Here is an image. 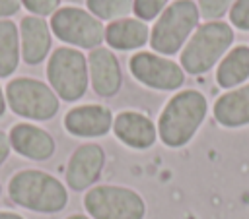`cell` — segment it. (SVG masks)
<instances>
[{"label":"cell","instance_id":"6da1fadb","mask_svg":"<svg viewBox=\"0 0 249 219\" xmlns=\"http://www.w3.org/2000/svg\"><path fill=\"white\" fill-rule=\"evenodd\" d=\"M206 99L196 89H185L173 95L160 118H158V136L167 147H183L187 145L198 126L206 116Z\"/></svg>","mask_w":249,"mask_h":219},{"label":"cell","instance_id":"7a4b0ae2","mask_svg":"<svg viewBox=\"0 0 249 219\" xmlns=\"http://www.w3.org/2000/svg\"><path fill=\"white\" fill-rule=\"evenodd\" d=\"M8 196L16 205L39 213H56L68 203L62 182L39 169L18 171L8 182Z\"/></svg>","mask_w":249,"mask_h":219},{"label":"cell","instance_id":"3957f363","mask_svg":"<svg viewBox=\"0 0 249 219\" xmlns=\"http://www.w3.org/2000/svg\"><path fill=\"white\" fill-rule=\"evenodd\" d=\"M233 29L226 21H208L193 33L181 52V68L187 74L208 72L231 47Z\"/></svg>","mask_w":249,"mask_h":219},{"label":"cell","instance_id":"277c9868","mask_svg":"<svg viewBox=\"0 0 249 219\" xmlns=\"http://www.w3.org/2000/svg\"><path fill=\"white\" fill-rule=\"evenodd\" d=\"M47 79L58 99L68 103L78 101L89 83L88 58L72 47L54 48L47 62Z\"/></svg>","mask_w":249,"mask_h":219},{"label":"cell","instance_id":"5b68a950","mask_svg":"<svg viewBox=\"0 0 249 219\" xmlns=\"http://www.w3.org/2000/svg\"><path fill=\"white\" fill-rule=\"evenodd\" d=\"M198 6L193 0H175L152 27L150 45L160 54H175L198 25Z\"/></svg>","mask_w":249,"mask_h":219},{"label":"cell","instance_id":"8992f818","mask_svg":"<svg viewBox=\"0 0 249 219\" xmlns=\"http://www.w3.org/2000/svg\"><path fill=\"white\" fill-rule=\"evenodd\" d=\"M6 103L12 112L29 120H51L60 105L51 85L27 76L14 78L6 85Z\"/></svg>","mask_w":249,"mask_h":219},{"label":"cell","instance_id":"52a82bcc","mask_svg":"<svg viewBox=\"0 0 249 219\" xmlns=\"http://www.w3.org/2000/svg\"><path fill=\"white\" fill-rule=\"evenodd\" d=\"M84 207L93 219H144L146 215L142 196L115 184L89 188L84 196Z\"/></svg>","mask_w":249,"mask_h":219},{"label":"cell","instance_id":"ba28073f","mask_svg":"<svg viewBox=\"0 0 249 219\" xmlns=\"http://www.w3.org/2000/svg\"><path fill=\"white\" fill-rule=\"evenodd\" d=\"M51 31L66 45L80 48H97L105 41V29L101 21L88 10L78 6H60L51 16Z\"/></svg>","mask_w":249,"mask_h":219},{"label":"cell","instance_id":"9c48e42d","mask_svg":"<svg viewBox=\"0 0 249 219\" xmlns=\"http://www.w3.org/2000/svg\"><path fill=\"white\" fill-rule=\"evenodd\" d=\"M130 74L144 85L152 89L171 91L183 85L185 81V70L163 56H158L154 52H138L128 62Z\"/></svg>","mask_w":249,"mask_h":219},{"label":"cell","instance_id":"30bf717a","mask_svg":"<svg viewBox=\"0 0 249 219\" xmlns=\"http://www.w3.org/2000/svg\"><path fill=\"white\" fill-rule=\"evenodd\" d=\"M105 165V151L99 143H84L74 149L66 165V184L80 192L89 188L101 174Z\"/></svg>","mask_w":249,"mask_h":219},{"label":"cell","instance_id":"8fae6325","mask_svg":"<svg viewBox=\"0 0 249 219\" xmlns=\"http://www.w3.org/2000/svg\"><path fill=\"white\" fill-rule=\"evenodd\" d=\"M18 29H19V47H21L23 62L29 66L41 64L51 52V43H53V31L49 21L37 16H23Z\"/></svg>","mask_w":249,"mask_h":219},{"label":"cell","instance_id":"7c38bea8","mask_svg":"<svg viewBox=\"0 0 249 219\" xmlns=\"http://www.w3.org/2000/svg\"><path fill=\"white\" fill-rule=\"evenodd\" d=\"M88 72L93 91L99 97H113L119 93L123 76L117 56L103 47H97L88 56Z\"/></svg>","mask_w":249,"mask_h":219},{"label":"cell","instance_id":"4fadbf2b","mask_svg":"<svg viewBox=\"0 0 249 219\" xmlns=\"http://www.w3.org/2000/svg\"><path fill=\"white\" fill-rule=\"evenodd\" d=\"M64 128L78 138H99L113 128V114L103 105H80L66 112Z\"/></svg>","mask_w":249,"mask_h":219},{"label":"cell","instance_id":"5bb4252c","mask_svg":"<svg viewBox=\"0 0 249 219\" xmlns=\"http://www.w3.org/2000/svg\"><path fill=\"white\" fill-rule=\"evenodd\" d=\"M8 138L16 153L27 159H33V161H47L49 157H53L54 147H56L53 136L47 130L35 124H29V122L14 124Z\"/></svg>","mask_w":249,"mask_h":219},{"label":"cell","instance_id":"9a60e30c","mask_svg":"<svg viewBox=\"0 0 249 219\" xmlns=\"http://www.w3.org/2000/svg\"><path fill=\"white\" fill-rule=\"evenodd\" d=\"M115 136L132 149H148L156 141V124L142 112L123 110L113 120Z\"/></svg>","mask_w":249,"mask_h":219},{"label":"cell","instance_id":"2e32d148","mask_svg":"<svg viewBox=\"0 0 249 219\" xmlns=\"http://www.w3.org/2000/svg\"><path fill=\"white\" fill-rule=\"evenodd\" d=\"M214 118L226 128L249 124V83L220 95L214 103Z\"/></svg>","mask_w":249,"mask_h":219},{"label":"cell","instance_id":"e0dca14e","mask_svg":"<svg viewBox=\"0 0 249 219\" xmlns=\"http://www.w3.org/2000/svg\"><path fill=\"white\" fill-rule=\"evenodd\" d=\"M148 25L136 17H123L111 21L105 27V41L111 48L117 50H132L144 47L150 39Z\"/></svg>","mask_w":249,"mask_h":219},{"label":"cell","instance_id":"ac0fdd59","mask_svg":"<svg viewBox=\"0 0 249 219\" xmlns=\"http://www.w3.org/2000/svg\"><path fill=\"white\" fill-rule=\"evenodd\" d=\"M249 78V47H233L218 64L216 81L224 89H233Z\"/></svg>","mask_w":249,"mask_h":219},{"label":"cell","instance_id":"d6986e66","mask_svg":"<svg viewBox=\"0 0 249 219\" xmlns=\"http://www.w3.org/2000/svg\"><path fill=\"white\" fill-rule=\"evenodd\" d=\"M21 58L19 29L12 19H0V78L16 72Z\"/></svg>","mask_w":249,"mask_h":219},{"label":"cell","instance_id":"ffe728a7","mask_svg":"<svg viewBox=\"0 0 249 219\" xmlns=\"http://www.w3.org/2000/svg\"><path fill=\"white\" fill-rule=\"evenodd\" d=\"M86 6L97 19H123L132 12V0H86Z\"/></svg>","mask_w":249,"mask_h":219},{"label":"cell","instance_id":"44dd1931","mask_svg":"<svg viewBox=\"0 0 249 219\" xmlns=\"http://www.w3.org/2000/svg\"><path fill=\"white\" fill-rule=\"evenodd\" d=\"M167 0H132V12L138 19L148 21L165 10Z\"/></svg>","mask_w":249,"mask_h":219},{"label":"cell","instance_id":"7402d4cb","mask_svg":"<svg viewBox=\"0 0 249 219\" xmlns=\"http://www.w3.org/2000/svg\"><path fill=\"white\" fill-rule=\"evenodd\" d=\"M233 0H198V14L206 19H218L222 17Z\"/></svg>","mask_w":249,"mask_h":219},{"label":"cell","instance_id":"603a6c76","mask_svg":"<svg viewBox=\"0 0 249 219\" xmlns=\"http://www.w3.org/2000/svg\"><path fill=\"white\" fill-rule=\"evenodd\" d=\"M19 2L29 12V16H37V17L53 16L60 8V0H19Z\"/></svg>","mask_w":249,"mask_h":219},{"label":"cell","instance_id":"cb8c5ba5","mask_svg":"<svg viewBox=\"0 0 249 219\" xmlns=\"http://www.w3.org/2000/svg\"><path fill=\"white\" fill-rule=\"evenodd\" d=\"M230 21L241 29L249 31V0H235L230 10Z\"/></svg>","mask_w":249,"mask_h":219},{"label":"cell","instance_id":"d4e9b609","mask_svg":"<svg viewBox=\"0 0 249 219\" xmlns=\"http://www.w3.org/2000/svg\"><path fill=\"white\" fill-rule=\"evenodd\" d=\"M21 8L19 0H0V19H10Z\"/></svg>","mask_w":249,"mask_h":219},{"label":"cell","instance_id":"484cf974","mask_svg":"<svg viewBox=\"0 0 249 219\" xmlns=\"http://www.w3.org/2000/svg\"><path fill=\"white\" fill-rule=\"evenodd\" d=\"M10 151H12L10 138H8V134H6V132H0V167H2V163L8 159Z\"/></svg>","mask_w":249,"mask_h":219},{"label":"cell","instance_id":"4316f807","mask_svg":"<svg viewBox=\"0 0 249 219\" xmlns=\"http://www.w3.org/2000/svg\"><path fill=\"white\" fill-rule=\"evenodd\" d=\"M6 91L2 89V85H0V116H4V112H6Z\"/></svg>","mask_w":249,"mask_h":219},{"label":"cell","instance_id":"83f0119b","mask_svg":"<svg viewBox=\"0 0 249 219\" xmlns=\"http://www.w3.org/2000/svg\"><path fill=\"white\" fill-rule=\"evenodd\" d=\"M0 219H23V217L18 213H12V211H0Z\"/></svg>","mask_w":249,"mask_h":219},{"label":"cell","instance_id":"f1b7e54d","mask_svg":"<svg viewBox=\"0 0 249 219\" xmlns=\"http://www.w3.org/2000/svg\"><path fill=\"white\" fill-rule=\"evenodd\" d=\"M66 219H89V217H86V215H80V213H76V215H70V217H66Z\"/></svg>","mask_w":249,"mask_h":219},{"label":"cell","instance_id":"f546056e","mask_svg":"<svg viewBox=\"0 0 249 219\" xmlns=\"http://www.w3.org/2000/svg\"><path fill=\"white\" fill-rule=\"evenodd\" d=\"M0 192H2V188H0Z\"/></svg>","mask_w":249,"mask_h":219}]
</instances>
